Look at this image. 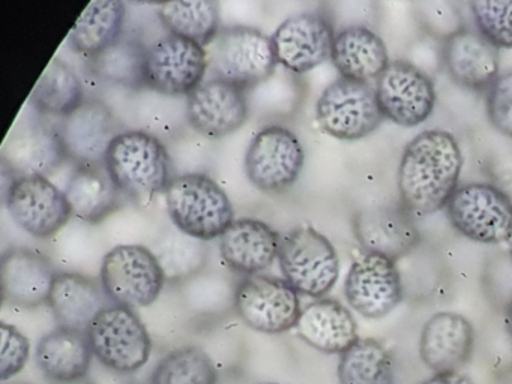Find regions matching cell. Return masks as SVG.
Returning a JSON list of instances; mask_svg holds the SVG:
<instances>
[{"label":"cell","mask_w":512,"mask_h":384,"mask_svg":"<svg viewBox=\"0 0 512 384\" xmlns=\"http://www.w3.org/2000/svg\"><path fill=\"white\" fill-rule=\"evenodd\" d=\"M463 153L454 135L430 129L416 135L401 156L398 191L412 216L433 215L446 207L458 188Z\"/></svg>","instance_id":"cell-1"},{"label":"cell","mask_w":512,"mask_h":384,"mask_svg":"<svg viewBox=\"0 0 512 384\" xmlns=\"http://www.w3.org/2000/svg\"><path fill=\"white\" fill-rule=\"evenodd\" d=\"M104 165L119 191L139 203L166 192L175 179L166 146L140 129L121 132L110 144Z\"/></svg>","instance_id":"cell-2"},{"label":"cell","mask_w":512,"mask_h":384,"mask_svg":"<svg viewBox=\"0 0 512 384\" xmlns=\"http://www.w3.org/2000/svg\"><path fill=\"white\" fill-rule=\"evenodd\" d=\"M166 203L175 227L203 242L221 237L233 222L229 197L206 174L175 177L167 188Z\"/></svg>","instance_id":"cell-3"},{"label":"cell","mask_w":512,"mask_h":384,"mask_svg":"<svg viewBox=\"0 0 512 384\" xmlns=\"http://www.w3.org/2000/svg\"><path fill=\"white\" fill-rule=\"evenodd\" d=\"M206 48L214 78L239 89L268 80L278 63L271 38L253 27H224Z\"/></svg>","instance_id":"cell-4"},{"label":"cell","mask_w":512,"mask_h":384,"mask_svg":"<svg viewBox=\"0 0 512 384\" xmlns=\"http://www.w3.org/2000/svg\"><path fill=\"white\" fill-rule=\"evenodd\" d=\"M278 263L284 279L298 293L316 299L326 296L340 276V260L334 245L308 225L293 228L281 237Z\"/></svg>","instance_id":"cell-5"},{"label":"cell","mask_w":512,"mask_h":384,"mask_svg":"<svg viewBox=\"0 0 512 384\" xmlns=\"http://www.w3.org/2000/svg\"><path fill=\"white\" fill-rule=\"evenodd\" d=\"M88 336L98 362L118 374H134L151 357V336L133 309L109 306L92 321Z\"/></svg>","instance_id":"cell-6"},{"label":"cell","mask_w":512,"mask_h":384,"mask_svg":"<svg viewBox=\"0 0 512 384\" xmlns=\"http://www.w3.org/2000/svg\"><path fill=\"white\" fill-rule=\"evenodd\" d=\"M452 227L473 242L497 245L512 239V200L488 183L460 186L446 204Z\"/></svg>","instance_id":"cell-7"},{"label":"cell","mask_w":512,"mask_h":384,"mask_svg":"<svg viewBox=\"0 0 512 384\" xmlns=\"http://www.w3.org/2000/svg\"><path fill=\"white\" fill-rule=\"evenodd\" d=\"M164 282L157 257L145 246H116L104 257L101 284L113 305L146 308L160 297Z\"/></svg>","instance_id":"cell-8"},{"label":"cell","mask_w":512,"mask_h":384,"mask_svg":"<svg viewBox=\"0 0 512 384\" xmlns=\"http://www.w3.org/2000/svg\"><path fill=\"white\" fill-rule=\"evenodd\" d=\"M316 119L326 134L352 141L376 131L385 116L370 83L340 77L320 95Z\"/></svg>","instance_id":"cell-9"},{"label":"cell","mask_w":512,"mask_h":384,"mask_svg":"<svg viewBox=\"0 0 512 384\" xmlns=\"http://www.w3.org/2000/svg\"><path fill=\"white\" fill-rule=\"evenodd\" d=\"M235 308L248 327L269 335L296 327L302 312L299 293L286 279L260 273L239 282Z\"/></svg>","instance_id":"cell-10"},{"label":"cell","mask_w":512,"mask_h":384,"mask_svg":"<svg viewBox=\"0 0 512 384\" xmlns=\"http://www.w3.org/2000/svg\"><path fill=\"white\" fill-rule=\"evenodd\" d=\"M304 161V147L298 137L289 129L269 126L251 140L245 170L260 191L281 194L295 185Z\"/></svg>","instance_id":"cell-11"},{"label":"cell","mask_w":512,"mask_h":384,"mask_svg":"<svg viewBox=\"0 0 512 384\" xmlns=\"http://www.w3.org/2000/svg\"><path fill=\"white\" fill-rule=\"evenodd\" d=\"M374 90L383 116L404 128L424 123L436 105L433 81L406 60L389 63Z\"/></svg>","instance_id":"cell-12"},{"label":"cell","mask_w":512,"mask_h":384,"mask_svg":"<svg viewBox=\"0 0 512 384\" xmlns=\"http://www.w3.org/2000/svg\"><path fill=\"white\" fill-rule=\"evenodd\" d=\"M5 203L16 224L38 239L58 233L73 215L65 192L46 176L14 177Z\"/></svg>","instance_id":"cell-13"},{"label":"cell","mask_w":512,"mask_h":384,"mask_svg":"<svg viewBox=\"0 0 512 384\" xmlns=\"http://www.w3.org/2000/svg\"><path fill=\"white\" fill-rule=\"evenodd\" d=\"M208 71L206 48L181 36L167 35L148 48L146 86L163 95H190Z\"/></svg>","instance_id":"cell-14"},{"label":"cell","mask_w":512,"mask_h":384,"mask_svg":"<svg viewBox=\"0 0 512 384\" xmlns=\"http://www.w3.org/2000/svg\"><path fill=\"white\" fill-rule=\"evenodd\" d=\"M344 296L362 317H385L403 300L397 264L385 255L365 252L347 273Z\"/></svg>","instance_id":"cell-15"},{"label":"cell","mask_w":512,"mask_h":384,"mask_svg":"<svg viewBox=\"0 0 512 384\" xmlns=\"http://www.w3.org/2000/svg\"><path fill=\"white\" fill-rule=\"evenodd\" d=\"M335 36L326 15L302 12L283 21L271 41L277 62L289 71L304 74L331 57Z\"/></svg>","instance_id":"cell-16"},{"label":"cell","mask_w":512,"mask_h":384,"mask_svg":"<svg viewBox=\"0 0 512 384\" xmlns=\"http://www.w3.org/2000/svg\"><path fill=\"white\" fill-rule=\"evenodd\" d=\"M67 158L77 165L100 164L112 141L121 134L118 119L104 102L85 99L59 125Z\"/></svg>","instance_id":"cell-17"},{"label":"cell","mask_w":512,"mask_h":384,"mask_svg":"<svg viewBox=\"0 0 512 384\" xmlns=\"http://www.w3.org/2000/svg\"><path fill=\"white\" fill-rule=\"evenodd\" d=\"M248 116L244 89L226 81H203L188 95L190 125L205 137L221 138L238 131Z\"/></svg>","instance_id":"cell-18"},{"label":"cell","mask_w":512,"mask_h":384,"mask_svg":"<svg viewBox=\"0 0 512 384\" xmlns=\"http://www.w3.org/2000/svg\"><path fill=\"white\" fill-rule=\"evenodd\" d=\"M353 231L365 252H376L394 261L412 251L419 242L413 216L403 204L362 210L353 219Z\"/></svg>","instance_id":"cell-19"},{"label":"cell","mask_w":512,"mask_h":384,"mask_svg":"<svg viewBox=\"0 0 512 384\" xmlns=\"http://www.w3.org/2000/svg\"><path fill=\"white\" fill-rule=\"evenodd\" d=\"M475 348L472 323L457 312H437L421 332L419 354L422 362L436 372L463 368Z\"/></svg>","instance_id":"cell-20"},{"label":"cell","mask_w":512,"mask_h":384,"mask_svg":"<svg viewBox=\"0 0 512 384\" xmlns=\"http://www.w3.org/2000/svg\"><path fill=\"white\" fill-rule=\"evenodd\" d=\"M56 275L52 261L35 249L13 248L2 255V290L13 305L35 308L49 303Z\"/></svg>","instance_id":"cell-21"},{"label":"cell","mask_w":512,"mask_h":384,"mask_svg":"<svg viewBox=\"0 0 512 384\" xmlns=\"http://www.w3.org/2000/svg\"><path fill=\"white\" fill-rule=\"evenodd\" d=\"M67 158L61 132L43 120H32L11 134L4 147L5 165L16 177L46 176Z\"/></svg>","instance_id":"cell-22"},{"label":"cell","mask_w":512,"mask_h":384,"mask_svg":"<svg viewBox=\"0 0 512 384\" xmlns=\"http://www.w3.org/2000/svg\"><path fill=\"white\" fill-rule=\"evenodd\" d=\"M443 59L452 80L469 89H490L499 77V48L470 29H458L448 36Z\"/></svg>","instance_id":"cell-23"},{"label":"cell","mask_w":512,"mask_h":384,"mask_svg":"<svg viewBox=\"0 0 512 384\" xmlns=\"http://www.w3.org/2000/svg\"><path fill=\"white\" fill-rule=\"evenodd\" d=\"M112 305L97 279L71 272L56 275L49 306L59 327L88 332L92 321Z\"/></svg>","instance_id":"cell-24"},{"label":"cell","mask_w":512,"mask_h":384,"mask_svg":"<svg viewBox=\"0 0 512 384\" xmlns=\"http://www.w3.org/2000/svg\"><path fill=\"white\" fill-rule=\"evenodd\" d=\"M281 237L265 222L238 219L221 234L220 252L232 269L257 275L268 269L280 252Z\"/></svg>","instance_id":"cell-25"},{"label":"cell","mask_w":512,"mask_h":384,"mask_svg":"<svg viewBox=\"0 0 512 384\" xmlns=\"http://www.w3.org/2000/svg\"><path fill=\"white\" fill-rule=\"evenodd\" d=\"M296 332L310 347L328 354H343L359 341L352 312L334 299H320L302 309Z\"/></svg>","instance_id":"cell-26"},{"label":"cell","mask_w":512,"mask_h":384,"mask_svg":"<svg viewBox=\"0 0 512 384\" xmlns=\"http://www.w3.org/2000/svg\"><path fill=\"white\" fill-rule=\"evenodd\" d=\"M331 60L341 77L361 83L377 80L391 63L385 42L364 26L347 27L335 36Z\"/></svg>","instance_id":"cell-27"},{"label":"cell","mask_w":512,"mask_h":384,"mask_svg":"<svg viewBox=\"0 0 512 384\" xmlns=\"http://www.w3.org/2000/svg\"><path fill=\"white\" fill-rule=\"evenodd\" d=\"M92 351L88 332L58 327L38 342L37 359L41 372L52 383H70L88 377Z\"/></svg>","instance_id":"cell-28"},{"label":"cell","mask_w":512,"mask_h":384,"mask_svg":"<svg viewBox=\"0 0 512 384\" xmlns=\"http://www.w3.org/2000/svg\"><path fill=\"white\" fill-rule=\"evenodd\" d=\"M65 195L74 216L83 221L98 222L118 209L122 192L107 173L104 162H100L77 165Z\"/></svg>","instance_id":"cell-29"},{"label":"cell","mask_w":512,"mask_h":384,"mask_svg":"<svg viewBox=\"0 0 512 384\" xmlns=\"http://www.w3.org/2000/svg\"><path fill=\"white\" fill-rule=\"evenodd\" d=\"M146 59L148 48L143 42L136 36L122 35L106 50L89 57V68L107 83L137 89L146 84Z\"/></svg>","instance_id":"cell-30"},{"label":"cell","mask_w":512,"mask_h":384,"mask_svg":"<svg viewBox=\"0 0 512 384\" xmlns=\"http://www.w3.org/2000/svg\"><path fill=\"white\" fill-rule=\"evenodd\" d=\"M125 3L118 0L92 2L71 32L73 48L92 57L118 41L125 21Z\"/></svg>","instance_id":"cell-31"},{"label":"cell","mask_w":512,"mask_h":384,"mask_svg":"<svg viewBox=\"0 0 512 384\" xmlns=\"http://www.w3.org/2000/svg\"><path fill=\"white\" fill-rule=\"evenodd\" d=\"M158 17L170 35L190 39L205 48L220 32L218 3L212 0L164 3L158 8Z\"/></svg>","instance_id":"cell-32"},{"label":"cell","mask_w":512,"mask_h":384,"mask_svg":"<svg viewBox=\"0 0 512 384\" xmlns=\"http://www.w3.org/2000/svg\"><path fill=\"white\" fill-rule=\"evenodd\" d=\"M31 99L40 113L65 117L85 101V96L82 81L73 68L64 60L55 59L41 75Z\"/></svg>","instance_id":"cell-33"},{"label":"cell","mask_w":512,"mask_h":384,"mask_svg":"<svg viewBox=\"0 0 512 384\" xmlns=\"http://www.w3.org/2000/svg\"><path fill=\"white\" fill-rule=\"evenodd\" d=\"M340 384H394V360L376 339H359L341 354Z\"/></svg>","instance_id":"cell-34"},{"label":"cell","mask_w":512,"mask_h":384,"mask_svg":"<svg viewBox=\"0 0 512 384\" xmlns=\"http://www.w3.org/2000/svg\"><path fill=\"white\" fill-rule=\"evenodd\" d=\"M154 255L163 269L166 281L179 282L191 278L206 263L203 240L188 236L176 227H169L157 237Z\"/></svg>","instance_id":"cell-35"},{"label":"cell","mask_w":512,"mask_h":384,"mask_svg":"<svg viewBox=\"0 0 512 384\" xmlns=\"http://www.w3.org/2000/svg\"><path fill=\"white\" fill-rule=\"evenodd\" d=\"M151 384H218V372L205 350L185 345L158 362Z\"/></svg>","instance_id":"cell-36"},{"label":"cell","mask_w":512,"mask_h":384,"mask_svg":"<svg viewBox=\"0 0 512 384\" xmlns=\"http://www.w3.org/2000/svg\"><path fill=\"white\" fill-rule=\"evenodd\" d=\"M478 32L497 48H512V2H472Z\"/></svg>","instance_id":"cell-37"},{"label":"cell","mask_w":512,"mask_h":384,"mask_svg":"<svg viewBox=\"0 0 512 384\" xmlns=\"http://www.w3.org/2000/svg\"><path fill=\"white\" fill-rule=\"evenodd\" d=\"M0 339V378L7 381L25 368L31 354V344L20 330L8 323L0 324Z\"/></svg>","instance_id":"cell-38"},{"label":"cell","mask_w":512,"mask_h":384,"mask_svg":"<svg viewBox=\"0 0 512 384\" xmlns=\"http://www.w3.org/2000/svg\"><path fill=\"white\" fill-rule=\"evenodd\" d=\"M487 114L497 131L512 138V69L499 75L488 89Z\"/></svg>","instance_id":"cell-39"},{"label":"cell","mask_w":512,"mask_h":384,"mask_svg":"<svg viewBox=\"0 0 512 384\" xmlns=\"http://www.w3.org/2000/svg\"><path fill=\"white\" fill-rule=\"evenodd\" d=\"M422 384H473V381L461 372L451 371L437 372Z\"/></svg>","instance_id":"cell-40"},{"label":"cell","mask_w":512,"mask_h":384,"mask_svg":"<svg viewBox=\"0 0 512 384\" xmlns=\"http://www.w3.org/2000/svg\"><path fill=\"white\" fill-rule=\"evenodd\" d=\"M505 326L506 330H508V335L511 336L512 341V300L508 303V306H506Z\"/></svg>","instance_id":"cell-41"},{"label":"cell","mask_w":512,"mask_h":384,"mask_svg":"<svg viewBox=\"0 0 512 384\" xmlns=\"http://www.w3.org/2000/svg\"><path fill=\"white\" fill-rule=\"evenodd\" d=\"M52 384H95L94 381L89 380L88 377L80 378V380L70 381V383H52Z\"/></svg>","instance_id":"cell-42"},{"label":"cell","mask_w":512,"mask_h":384,"mask_svg":"<svg viewBox=\"0 0 512 384\" xmlns=\"http://www.w3.org/2000/svg\"><path fill=\"white\" fill-rule=\"evenodd\" d=\"M511 258H512V246H511Z\"/></svg>","instance_id":"cell-43"},{"label":"cell","mask_w":512,"mask_h":384,"mask_svg":"<svg viewBox=\"0 0 512 384\" xmlns=\"http://www.w3.org/2000/svg\"><path fill=\"white\" fill-rule=\"evenodd\" d=\"M268 384H277V383H268Z\"/></svg>","instance_id":"cell-44"}]
</instances>
